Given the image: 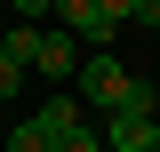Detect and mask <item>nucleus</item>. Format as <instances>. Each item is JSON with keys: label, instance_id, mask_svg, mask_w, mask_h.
<instances>
[{"label": "nucleus", "instance_id": "0eeeda50", "mask_svg": "<svg viewBox=\"0 0 160 152\" xmlns=\"http://www.w3.org/2000/svg\"><path fill=\"white\" fill-rule=\"evenodd\" d=\"M24 88V72H16V64H8V56H0V104H8V96H16Z\"/></svg>", "mask_w": 160, "mask_h": 152}, {"label": "nucleus", "instance_id": "20e7f679", "mask_svg": "<svg viewBox=\"0 0 160 152\" xmlns=\"http://www.w3.org/2000/svg\"><path fill=\"white\" fill-rule=\"evenodd\" d=\"M0 56L16 64V72H32V56H40V24H8V40H0Z\"/></svg>", "mask_w": 160, "mask_h": 152}, {"label": "nucleus", "instance_id": "1a4fd4ad", "mask_svg": "<svg viewBox=\"0 0 160 152\" xmlns=\"http://www.w3.org/2000/svg\"><path fill=\"white\" fill-rule=\"evenodd\" d=\"M152 80H160V56H152Z\"/></svg>", "mask_w": 160, "mask_h": 152}, {"label": "nucleus", "instance_id": "423d86ee", "mask_svg": "<svg viewBox=\"0 0 160 152\" xmlns=\"http://www.w3.org/2000/svg\"><path fill=\"white\" fill-rule=\"evenodd\" d=\"M56 152H104V136H96V128H64V136H56Z\"/></svg>", "mask_w": 160, "mask_h": 152}, {"label": "nucleus", "instance_id": "6e6552de", "mask_svg": "<svg viewBox=\"0 0 160 152\" xmlns=\"http://www.w3.org/2000/svg\"><path fill=\"white\" fill-rule=\"evenodd\" d=\"M128 16H136V24H152V32H160V0H128Z\"/></svg>", "mask_w": 160, "mask_h": 152}, {"label": "nucleus", "instance_id": "39448f33", "mask_svg": "<svg viewBox=\"0 0 160 152\" xmlns=\"http://www.w3.org/2000/svg\"><path fill=\"white\" fill-rule=\"evenodd\" d=\"M0 144H8V152H56V136L40 128V120H24V128H8Z\"/></svg>", "mask_w": 160, "mask_h": 152}, {"label": "nucleus", "instance_id": "7ed1b4c3", "mask_svg": "<svg viewBox=\"0 0 160 152\" xmlns=\"http://www.w3.org/2000/svg\"><path fill=\"white\" fill-rule=\"evenodd\" d=\"M32 72H48V80H72V72H80V40L48 24V32H40V56H32Z\"/></svg>", "mask_w": 160, "mask_h": 152}, {"label": "nucleus", "instance_id": "f03ea898", "mask_svg": "<svg viewBox=\"0 0 160 152\" xmlns=\"http://www.w3.org/2000/svg\"><path fill=\"white\" fill-rule=\"evenodd\" d=\"M80 96H88V104H104V112H120V96H128V64L112 56V48H96V56H80Z\"/></svg>", "mask_w": 160, "mask_h": 152}, {"label": "nucleus", "instance_id": "f257e3e1", "mask_svg": "<svg viewBox=\"0 0 160 152\" xmlns=\"http://www.w3.org/2000/svg\"><path fill=\"white\" fill-rule=\"evenodd\" d=\"M120 8L112 0H56V32H72V40H96V48H112V32H120Z\"/></svg>", "mask_w": 160, "mask_h": 152}]
</instances>
